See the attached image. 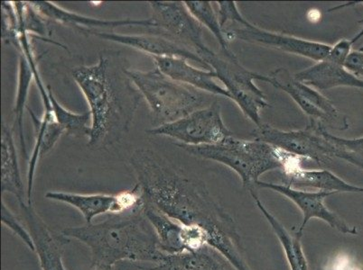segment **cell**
<instances>
[{"instance_id": "obj_23", "label": "cell", "mask_w": 363, "mask_h": 270, "mask_svg": "<svg viewBox=\"0 0 363 270\" xmlns=\"http://www.w3.org/2000/svg\"><path fill=\"white\" fill-rule=\"evenodd\" d=\"M256 205L259 207L260 212L265 216L267 222L272 225V228L278 237L280 243L285 250L286 259H288L290 270H308V260H306L305 253L303 252L301 238L298 233L291 235L288 230L283 226L275 216L264 206L259 197L257 196L256 191L250 192Z\"/></svg>"}, {"instance_id": "obj_27", "label": "cell", "mask_w": 363, "mask_h": 270, "mask_svg": "<svg viewBox=\"0 0 363 270\" xmlns=\"http://www.w3.org/2000/svg\"><path fill=\"white\" fill-rule=\"evenodd\" d=\"M325 135L335 148V157L347 161L363 170V136L355 139H345L335 136L325 130Z\"/></svg>"}, {"instance_id": "obj_1", "label": "cell", "mask_w": 363, "mask_h": 270, "mask_svg": "<svg viewBox=\"0 0 363 270\" xmlns=\"http://www.w3.org/2000/svg\"><path fill=\"white\" fill-rule=\"evenodd\" d=\"M144 200L184 225L200 227L210 246L219 250L236 270H250L234 219L213 199L202 181L180 172L150 150L130 158Z\"/></svg>"}, {"instance_id": "obj_2", "label": "cell", "mask_w": 363, "mask_h": 270, "mask_svg": "<svg viewBox=\"0 0 363 270\" xmlns=\"http://www.w3.org/2000/svg\"><path fill=\"white\" fill-rule=\"evenodd\" d=\"M72 78L90 108L88 146L99 150L117 143L133 120L140 92L132 88L126 74L117 75L105 56L96 64L75 68Z\"/></svg>"}, {"instance_id": "obj_15", "label": "cell", "mask_w": 363, "mask_h": 270, "mask_svg": "<svg viewBox=\"0 0 363 270\" xmlns=\"http://www.w3.org/2000/svg\"><path fill=\"white\" fill-rule=\"evenodd\" d=\"M26 228L34 240L35 252L38 254L42 270H67L65 269L62 256L66 240L64 235H56L49 228L40 216L36 213L33 205L21 206Z\"/></svg>"}, {"instance_id": "obj_6", "label": "cell", "mask_w": 363, "mask_h": 270, "mask_svg": "<svg viewBox=\"0 0 363 270\" xmlns=\"http://www.w3.org/2000/svg\"><path fill=\"white\" fill-rule=\"evenodd\" d=\"M206 64L216 72L218 80L223 82L232 100L235 102L243 114L257 127L262 125L260 112L269 107L265 95L254 81L267 82L272 85L270 76L257 74L243 67L237 57L229 58L213 52Z\"/></svg>"}, {"instance_id": "obj_24", "label": "cell", "mask_w": 363, "mask_h": 270, "mask_svg": "<svg viewBox=\"0 0 363 270\" xmlns=\"http://www.w3.org/2000/svg\"><path fill=\"white\" fill-rule=\"evenodd\" d=\"M188 11L194 16L203 26H206L209 31L216 36L218 42L222 47L223 55L226 57H236L234 52L230 50L229 42H228L225 34L220 28L219 18L217 12L214 11L212 2L209 1H186Z\"/></svg>"}, {"instance_id": "obj_5", "label": "cell", "mask_w": 363, "mask_h": 270, "mask_svg": "<svg viewBox=\"0 0 363 270\" xmlns=\"http://www.w3.org/2000/svg\"><path fill=\"white\" fill-rule=\"evenodd\" d=\"M124 72L146 100L157 127L173 123L206 107L204 92L172 80L157 68L148 71L124 69Z\"/></svg>"}, {"instance_id": "obj_31", "label": "cell", "mask_w": 363, "mask_h": 270, "mask_svg": "<svg viewBox=\"0 0 363 270\" xmlns=\"http://www.w3.org/2000/svg\"><path fill=\"white\" fill-rule=\"evenodd\" d=\"M150 266L144 264V263L124 260V262L115 263L113 265L95 266L94 270H148Z\"/></svg>"}, {"instance_id": "obj_10", "label": "cell", "mask_w": 363, "mask_h": 270, "mask_svg": "<svg viewBox=\"0 0 363 270\" xmlns=\"http://www.w3.org/2000/svg\"><path fill=\"white\" fill-rule=\"evenodd\" d=\"M272 86L286 92L301 108L310 119L322 123L333 129L347 130L350 124L347 117L335 107V104L315 88L296 80L288 70L279 68L269 75Z\"/></svg>"}, {"instance_id": "obj_4", "label": "cell", "mask_w": 363, "mask_h": 270, "mask_svg": "<svg viewBox=\"0 0 363 270\" xmlns=\"http://www.w3.org/2000/svg\"><path fill=\"white\" fill-rule=\"evenodd\" d=\"M188 153L202 159L217 161L235 171L244 189H257L259 177L269 171L285 169L296 155L259 140H240L230 136L213 146H192L176 143Z\"/></svg>"}, {"instance_id": "obj_8", "label": "cell", "mask_w": 363, "mask_h": 270, "mask_svg": "<svg viewBox=\"0 0 363 270\" xmlns=\"http://www.w3.org/2000/svg\"><path fill=\"white\" fill-rule=\"evenodd\" d=\"M151 135L166 136L186 146H213L233 136L223 123L220 105L217 101L173 123L147 131Z\"/></svg>"}, {"instance_id": "obj_32", "label": "cell", "mask_w": 363, "mask_h": 270, "mask_svg": "<svg viewBox=\"0 0 363 270\" xmlns=\"http://www.w3.org/2000/svg\"><path fill=\"white\" fill-rule=\"evenodd\" d=\"M359 23H361V24L362 25V28L361 29V31H359L358 34L354 36V37L351 39V41L353 45H354L356 42H358L359 39L363 37V19H362L361 21H359Z\"/></svg>"}, {"instance_id": "obj_30", "label": "cell", "mask_w": 363, "mask_h": 270, "mask_svg": "<svg viewBox=\"0 0 363 270\" xmlns=\"http://www.w3.org/2000/svg\"><path fill=\"white\" fill-rule=\"evenodd\" d=\"M345 67L356 77L363 80V52L352 51L345 61Z\"/></svg>"}, {"instance_id": "obj_20", "label": "cell", "mask_w": 363, "mask_h": 270, "mask_svg": "<svg viewBox=\"0 0 363 270\" xmlns=\"http://www.w3.org/2000/svg\"><path fill=\"white\" fill-rule=\"evenodd\" d=\"M296 81L315 88L328 90L337 87L357 88L363 90V80L346 70L345 65L325 58L306 70L294 75Z\"/></svg>"}, {"instance_id": "obj_29", "label": "cell", "mask_w": 363, "mask_h": 270, "mask_svg": "<svg viewBox=\"0 0 363 270\" xmlns=\"http://www.w3.org/2000/svg\"><path fill=\"white\" fill-rule=\"evenodd\" d=\"M216 4L218 6V18H219L220 28L223 31L228 23H235L244 28L252 25L240 14L235 1H218Z\"/></svg>"}, {"instance_id": "obj_11", "label": "cell", "mask_w": 363, "mask_h": 270, "mask_svg": "<svg viewBox=\"0 0 363 270\" xmlns=\"http://www.w3.org/2000/svg\"><path fill=\"white\" fill-rule=\"evenodd\" d=\"M45 199L74 207L84 216L85 223H94L95 217L120 215L136 210L144 205V196L138 184L132 189L115 195L108 194H76L50 191Z\"/></svg>"}, {"instance_id": "obj_22", "label": "cell", "mask_w": 363, "mask_h": 270, "mask_svg": "<svg viewBox=\"0 0 363 270\" xmlns=\"http://www.w3.org/2000/svg\"><path fill=\"white\" fill-rule=\"evenodd\" d=\"M1 191L2 195L11 193L18 200L19 205L28 203L25 194L14 137L9 125L2 122L1 134Z\"/></svg>"}, {"instance_id": "obj_18", "label": "cell", "mask_w": 363, "mask_h": 270, "mask_svg": "<svg viewBox=\"0 0 363 270\" xmlns=\"http://www.w3.org/2000/svg\"><path fill=\"white\" fill-rule=\"evenodd\" d=\"M29 3L45 19L62 25L74 26L76 29L82 33L113 30V29L122 28V26H143V28H155L154 23L151 20V18L144 19V20H134V19L101 20V19L88 18V16L65 11L61 6L49 1Z\"/></svg>"}, {"instance_id": "obj_21", "label": "cell", "mask_w": 363, "mask_h": 270, "mask_svg": "<svg viewBox=\"0 0 363 270\" xmlns=\"http://www.w3.org/2000/svg\"><path fill=\"white\" fill-rule=\"evenodd\" d=\"M148 270H233L222 253L210 245L192 252L166 254Z\"/></svg>"}, {"instance_id": "obj_13", "label": "cell", "mask_w": 363, "mask_h": 270, "mask_svg": "<svg viewBox=\"0 0 363 270\" xmlns=\"http://www.w3.org/2000/svg\"><path fill=\"white\" fill-rule=\"evenodd\" d=\"M228 42L238 39L250 44L265 46L289 54L303 56L316 62L328 57L332 46L322 42L306 40L295 36L269 32L252 25L230 28L224 31Z\"/></svg>"}, {"instance_id": "obj_7", "label": "cell", "mask_w": 363, "mask_h": 270, "mask_svg": "<svg viewBox=\"0 0 363 270\" xmlns=\"http://www.w3.org/2000/svg\"><path fill=\"white\" fill-rule=\"evenodd\" d=\"M326 127L318 121L310 120L308 127L298 131H282L269 124H262L253 131L254 139L299 156L306 163L320 167L329 166L335 157V148L325 137Z\"/></svg>"}, {"instance_id": "obj_25", "label": "cell", "mask_w": 363, "mask_h": 270, "mask_svg": "<svg viewBox=\"0 0 363 270\" xmlns=\"http://www.w3.org/2000/svg\"><path fill=\"white\" fill-rule=\"evenodd\" d=\"M33 78H34V74H33L31 66L29 64L28 59L24 55L21 54V58H19L18 94H16L14 114L16 115V124L18 125L22 153L25 156H26V148L23 122H24V108L26 101H28L29 88H30Z\"/></svg>"}, {"instance_id": "obj_9", "label": "cell", "mask_w": 363, "mask_h": 270, "mask_svg": "<svg viewBox=\"0 0 363 270\" xmlns=\"http://www.w3.org/2000/svg\"><path fill=\"white\" fill-rule=\"evenodd\" d=\"M150 4L151 20L161 35L183 45L206 62L213 52L204 44L203 25L188 11L184 2L152 1Z\"/></svg>"}, {"instance_id": "obj_28", "label": "cell", "mask_w": 363, "mask_h": 270, "mask_svg": "<svg viewBox=\"0 0 363 270\" xmlns=\"http://www.w3.org/2000/svg\"><path fill=\"white\" fill-rule=\"evenodd\" d=\"M1 221L3 225L11 229L16 236L22 240V242L28 247L29 250L35 252L34 240H33L30 233L28 228H24L21 221L16 218L14 213L6 206L5 201L2 199V209H1Z\"/></svg>"}, {"instance_id": "obj_3", "label": "cell", "mask_w": 363, "mask_h": 270, "mask_svg": "<svg viewBox=\"0 0 363 270\" xmlns=\"http://www.w3.org/2000/svg\"><path fill=\"white\" fill-rule=\"evenodd\" d=\"M62 235L84 243L91 250V266L134 262L155 265L163 259L156 233L144 213V205L120 215L108 216L100 223L68 227Z\"/></svg>"}, {"instance_id": "obj_17", "label": "cell", "mask_w": 363, "mask_h": 270, "mask_svg": "<svg viewBox=\"0 0 363 270\" xmlns=\"http://www.w3.org/2000/svg\"><path fill=\"white\" fill-rule=\"evenodd\" d=\"M154 64L161 72L172 80L189 86L197 90L214 95H222L228 100L232 97L225 88L217 84V76L213 71L202 70L189 64L186 59L174 57H153Z\"/></svg>"}, {"instance_id": "obj_33", "label": "cell", "mask_w": 363, "mask_h": 270, "mask_svg": "<svg viewBox=\"0 0 363 270\" xmlns=\"http://www.w3.org/2000/svg\"><path fill=\"white\" fill-rule=\"evenodd\" d=\"M358 51L363 52V45L358 49Z\"/></svg>"}, {"instance_id": "obj_16", "label": "cell", "mask_w": 363, "mask_h": 270, "mask_svg": "<svg viewBox=\"0 0 363 270\" xmlns=\"http://www.w3.org/2000/svg\"><path fill=\"white\" fill-rule=\"evenodd\" d=\"M87 33L104 39V40L128 46V47L133 48L135 50L150 55L152 58L174 57L186 59L187 61H192L202 66L203 70L213 71L199 56L164 35H127L104 31Z\"/></svg>"}, {"instance_id": "obj_19", "label": "cell", "mask_w": 363, "mask_h": 270, "mask_svg": "<svg viewBox=\"0 0 363 270\" xmlns=\"http://www.w3.org/2000/svg\"><path fill=\"white\" fill-rule=\"evenodd\" d=\"M282 171V185L295 189H312L323 192L362 194L363 187L346 182L328 170H306L302 166Z\"/></svg>"}, {"instance_id": "obj_12", "label": "cell", "mask_w": 363, "mask_h": 270, "mask_svg": "<svg viewBox=\"0 0 363 270\" xmlns=\"http://www.w3.org/2000/svg\"><path fill=\"white\" fill-rule=\"evenodd\" d=\"M144 213L156 233L158 245L164 254L192 252L208 245V235L200 227L187 226L170 218L144 200Z\"/></svg>"}, {"instance_id": "obj_14", "label": "cell", "mask_w": 363, "mask_h": 270, "mask_svg": "<svg viewBox=\"0 0 363 270\" xmlns=\"http://www.w3.org/2000/svg\"><path fill=\"white\" fill-rule=\"evenodd\" d=\"M257 187L259 189H272L277 193L281 194L298 206L303 213L302 225L296 232L299 235L303 236L306 225L312 218L323 221L328 223L333 229L337 230L343 235H355L358 233L356 227L348 225L325 205V200L330 196L335 195V193L295 189L293 187L282 185V184L267 183L262 180L257 182Z\"/></svg>"}, {"instance_id": "obj_26", "label": "cell", "mask_w": 363, "mask_h": 270, "mask_svg": "<svg viewBox=\"0 0 363 270\" xmlns=\"http://www.w3.org/2000/svg\"><path fill=\"white\" fill-rule=\"evenodd\" d=\"M48 91L51 100L52 113L57 123L64 128L66 133L72 136L89 137L91 127H88V123L91 121L90 112L76 114L69 111L55 100L50 86H48Z\"/></svg>"}]
</instances>
